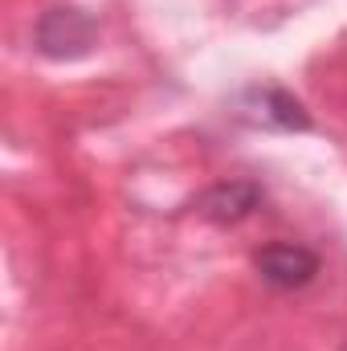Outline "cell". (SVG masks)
<instances>
[{
    "label": "cell",
    "instance_id": "2",
    "mask_svg": "<svg viewBox=\"0 0 347 351\" xmlns=\"http://www.w3.org/2000/svg\"><path fill=\"white\" fill-rule=\"evenodd\" d=\"M261 204V188L254 184H217L200 196V213L208 221H241Z\"/></svg>",
    "mask_w": 347,
    "mask_h": 351
},
{
    "label": "cell",
    "instance_id": "3",
    "mask_svg": "<svg viewBox=\"0 0 347 351\" xmlns=\"http://www.w3.org/2000/svg\"><path fill=\"white\" fill-rule=\"evenodd\" d=\"M254 98H258L261 114L258 123H265V127H282V131H307L311 127V119H307V110H302V102L298 98H290L286 90H250Z\"/></svg>",
    "mask_w": 347,
    "mask_h": 351
},
{
    "label": "cell",
    "instance_id": "1",
    "mask_svg": "<svg viewBox=\"0 0 347 351\" xmlns=\"http://www.w3.org/2000/svg\"><path fill=\"white\" fill-rule=\"evenodd\" d=\"M254 265H258L261 278L270 286H278V290H298V286H307L319 274V258L307 245H286V241L258 250L254 254Z\"/></svg>",
    "mask_w": 347,
    "mask_h": 351
},
{
    "label": "cell",
    "instance_id": "4",
    "mask_svg": "<svg viewBox=\"0 0 347 351\" xmlns=\"http://www.w3.org/2000/svg\"><path fill=\"white\" fill-rule=\"evenodd\" d=\"M45 21L62 29V37H53V41H41V49H45L49 58H66V53H70V49H66V41H70V45H78V49H86L90 37H94V25H90L82 12H66V8H58V12H49Z\"/></svg>",
    "mask_w": 347,
    "mask_h": 351
}]
</instances>
